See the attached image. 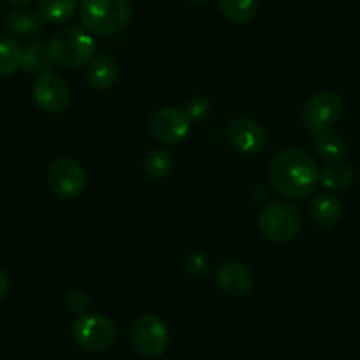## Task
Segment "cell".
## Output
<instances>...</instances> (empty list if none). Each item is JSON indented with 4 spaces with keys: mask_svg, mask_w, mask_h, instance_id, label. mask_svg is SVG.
<instances>
[{
    "mask_svg": "<svg viewBox=\"0 0 360 360\" xmlns=\"http://www.w3.org/2000/svg\"><path fill=\"white\" fill-rule=\"evenodd\" d=\"M32 96L34 103L48 113H62L71 101L68 83L53 72L37 76L32 86Z\"/></svg>",
    "mask_w": 360,
    "mask_h": 360,
    "instance_id": "cell-10",
    "label": "cell"
},
{
    "mask_svg": "<svg viewBox=\"0 0 360 360\" xmlns=\"http://www.w3.org/2000/svg\"><path fill=\"white\" fill-rule=\"evenodd\" d=\"M79 0H37V13L44 22L68 23L76 15Z\"/></svg>",
    "mask_w": 360,
    "mask_h": 360,
    "instance_id": "cell-15",
    "label": "cell"
},
{
    "mask_svg": "<svg viewBox=\"0 0 360 360\" xmlns=\"http://www.w3.org/2000/svg\"><path fill=\"white\" fill-rule=\"evenodd\" d=\"M353 182V172L342 162H328L320 172V184L328 191H345Z\"/></svg>",
    "mask_w": 360,
    "mask_h": 360,
    "instance_id": "cell-19",
    "label": "cell"
},
{
    "mask_svg": "<svg viewBox=\"0 0 360 360\" xmlns=\"http://www.w3.org/2000/svg\"><path fill=\"white\" fill-rule=\"evenodd\" d=\"M188 2H193V4H203L207 0H188Z\"/></svg>",
    "mask_w": 360,
    "mask_h": 360,
    "instance_id": "cell-28",
    "label": "cell"
},
{
    "mask_svg": "<svg viewBox=\"0 0 360 360\" xmlns=\"http://www.w3.org/2000/svg\"><path fill=\"white\" fill-rule=\"evenodd\" d=\"M216 285L230 297H244L252 288L251 270L240 262H224L216 270Z\"/></svg>",
    "mask_w": 360,
    "mask_h": 360,
    "instance_id": "cell-12",
    "label": "cell"
},
{
    "mask_svg": "<svg viewBox=\"0 0 360 360\" xmlns=\"http://www.w3.org/2000/svg\"><path fill=\"white\" fill-rule=\"evenodd\" d=\"M72 338L76 345L86 352H105L115 342L117 328L110 318L103 314H82L72 325Z\"/></svg>",
    "mask_w": 360,
    "mask_h": 360,
    "instance_id": "cell-5",
    "label": "cell"
},
{
    "mask_svg": "<svg viewBox=\"0 0 360 360\" xmlns=\"http://www.w3.org/2000/svg\"><path fill=\"white\" fill-rule=\"evenodd\" d=\"M193 127L191 117L186 110L168 106L155 110L148 120V131L158 141L166 145H175L189 136Z\"/></svg>",
    "mask_w": 360,
    "mask_h": 360,
    "instance_id": "cell-8",
    "label": "cell"
},
{
    "mask_svg": "<svg viewBox=\"0 0 360 360\" xmlns=\"http://www.w3.org/2000/svg\"><path fill=\"white\" fill-rule=\"evenodd\" d=\"M44 20L41 15L32 9H16L6 16V27L9 32L18 34V36H30L36 34L43 27Z\"/></svg>",
    "mask_w": 360,
    "mask_h": 360,
    "instance_id": "cell-18",
    "label": "cell"
},
{
    "mask_svg": "<svg viewBox=\"0 0 360 360\" xmlns=\"http://www.w3.org/2000/svg\"><path fill=\"white\" fill-rule=\"evenodd\" d=\"M219 9L231 23L244 25L256 16L258 0H219Z\"/></svg>",
    "mask_w": 360,
    "mask_h": 360,
    "instance_id": "cell-20",
    "label": "cell"
},
{
    "mask_svg": "<svg viewBox=\"0 0 360 360\" xmlns=\"http://www.w3.org/2000/svg\"><path fill=\"white\" fill-rule=\"evenodd\" d=\"M119 79V65L110 55H96L86 68V82L94 90H110Z\"/></svg>",
    "mask_w": 360,
    "mask_h": 360,
    "instance_id": "cell-14",
    "label": "cell"
},
{
    "mask_svg": "<svg viewBox=\"0 0 360 360\" xmlns=\"http://www.w3.org/2000/svg\"><path fill=\"white\" fill-rule=\"evenodd\" d=\"M51 62L62 69H78L96 57L94 37L78 27L60 29L48 44Z\"/></svg>",
    "mask_w": 360,
    "mask_h": 360,
    "instance_id": "cell-3",
    "label": "cell"
},
{
    "mask_svg": "<svg viewBox=\"0 0 360 360\" xmlns=\"http://www.w3.org/2000/svg\"><path fill=\"white\" fill-rule=\"evenodd\" d=\"M226 136L231 147L242 154H259L266 145V131L249 117H238L228 124Z\"/></svg>",
    "mask_w": 360,
    "mask_h": 360,
    "instance_id": "cell-11",
    "label": "cell"
},
{
    "mask_svg": "<svg viewBox=\"0 0 360 360\" xmlns=\"http://www.w3.org/2000/svg\"><path fill=\"white\" fill-rule=\"evenodd\" d=\"M86 184L83 166L72 158H60L48 168V186L58 198H76Z\"/></svg>",
    "mask_w": 360,
    "mask_h": 360,
    "instance_id": "cell-9",
    "label": "cell"
},
{
    "mask_svg": "<svg viewBox=\"0 0 360 360\" xmlns=\"http://www.w3.org/2000/svg\"><path fill=\"white\" fill-rule=\"evenodd\" d=\"M259 231L272 242H290L302 230V214L295 205L272 202L258 216Z\"/></svg>",
    "mask_w": 360,
    "mask_h": 360,
    "instance_id": "cell-4",
    "label": "cell"
},
{
    "mask_svg": "<svg viewBox=\"0 0 360 360\" xmlns=\"http://www.w3.org/2000/svg\"><path fill=\"white\" fill-rule=\"evenodd\" d=\"M131 16L129 0H82L79 8L83 27L96 36H115L126 29Z\"/></svg>",
    "mask_w": 360,
    "mask_h": 360,
    "instance_id": "cell-2",
    "label": "cell"
},
{
    "mask_svg": "<svg viewBox=\"0 0 360 360\" xmlns=\"http://www.w3.org/2000/svg\"><path fill=\"white\" fill-rule=\"evenodd\" d=\"M342 110H345L342 99L335 92H320V94L313 96L307 101V105L304 106V126L314 136L328 133L339 122Z\"/></svg>",
    "mask_w": 360,
    "mask_h": 360,
    "instance_id": "cell-7",
    "label": "cell"
},
{
    "mask_svg": "<svg viewBox=\"0 0 360 360\" xmlns=\"http://www.w3.org/2000/svg\"><path fill=\"white\" fill-rule=\"evenodd\" d=\"M22 46L13 37H0V76H9L22 68Z\"/></svg>",
    "mask_w": 360,
    "mask_h": 360,
    "instance_id": "cell-22",
    "label": "cell"
},
{
    "mask_svg": "<svg viewBox=\"0 0 360 360\" xmlns=\"http://www.w3.org/2000/svg\"><path fill=\"white\" fill-rule=\"evenodd\" d=\"M212 112V103L207 96H195L188 101V106H186V113L191 117L193 122H200V120H205L207 117Z\"/></svg>",
    "mask_w": 360,
    "mask_h": 360,
    "instance_id": "cell-23",
    "label": "cell"
},
{
    "mask_svg": "<svg viewBox=\"0 0 360 360\" xmlns=\"http://www.w3.org/2000/svg\"><path fill=\"white\" fill-rule=\"evenodd\" d=\"M129 341L141 356H159L168 348V327L155 314H143L131 325Z\"/></svg>",
    "mask_w": 360,
    "mask_h": 360,
    "instance_id": "cell-6",
    "label": "cell"
},
{
    "mask_svg": "<svg viewBox=\"0 0 360 360\" xmlns=\"http://www.w3.org/2000/svg\"><path fill=\"white\" fill-rule=\"evenodd\" d=\"M9 292V279H8V274H6L4 270L0 269V302L6 299V295H8Z\"/></svg>",
    "mask_w": 360,
    "mask_h": 360,
    "instance_id": "cell-26",
    "label": "cell"
},
{
    "mask_svg": "<svg viewBox=\"0 0 360 360\" xmlns=\"http://www.w3.org/2000/svg\"><path fill=\"white\" fill-rule=\"evenodd\" d=\"M269 179L281 196L302 200L313 195L320 186V169L306 150L286 148L270 162Z\"/></svg>",
    "mask_w": 360,
    "mask_h": 360,
    "instance_id": "cell-1",
    "label": "cell"
},
{
    "mask_svg": "<svg viewBox=\"0 0 360 360\" xmlns=\"http://www.w3.org/2000/svg\"><path fill=\"white\" fill-rule=\"evenodd\" d=\"M173 168V158L169 152L162 150V148H154L148 150L143 159V172L147 179L150 180H161L166 175H169Z\"/></svg>",
    "mask_w": 360,
    "mask_h": 360,
    "instance_id": "cell-21",
    "label": "cell"
},
{
    "mask_svg": "<svg viewBox=\"0 0 360 360\" xmlns=\"http://www.w3.org/2000/svg\"><path fill=\"white\" fill-rule=\"evenodd\" d=\"M309 216L313 223L321 230H332L342 217L341 202L330 193H321L313 198L309 205Z\"/></svg>",
    "mask_w": 360,
    "mask_h": 360,
    "instance_id": "cell-13",
    "label": "cell"
},
{
    "mask_svg": "<svg viewBox=\"0 0 360 360\" xmlns=\"http://www.w3.org/2000/svg\"><path fill=\"white\" fill-rule=\"evenodd\" d=\"M65 304H68V307H69V311H71V313L82 314V313H85V311H86L90 300H89V295H86L83 290L72 288V290H69V292H68V297H65Z\"/></svg>",
    "mask_w": 360,
    "mask_h": 360,
    "instance_id": "cell-24",
    "label": "cell"
},
{
    "mask_svg": "<svg viewBox=\"0 0 360 360\" xmlns=\"http://www.w3.org/2000/svg\"><path fill=\"white\" fill-rule=\"evenodd\" d=\"M314 148H316L318 155L323 158L328 162H342L348 158V143L341 134L328 131V133L320 134L314 140Z\"/></svg>",
    "mask_w": 360,
    "mask_h": 360,
    "instance_id": "cell-17",
    "label": "cell"
},
{
    "mask_svg": "<svg viewBox=\"0 0 360 360\" xmlns=\"http://www.w3.org/2000/svg\"><path fill=\"white\" fill-rule=\"evenodd\" d=\"M209 263H207V259L203 258L202 255H191L188 258V262H186V269H188V272L191 276H195V278H202L203 274L207 272V269H209Z\"/></svg>",
    "mask_w": 360,
    "mask_h": 360,
    "instance_id": "cell-25",
    "label": "cell"
},
{
    "mask_svg": "<svg viewBox=\"0 0 360 360\" xmlns=\"http://www.w3.org/2000/svg\"><path fill=\"white\" fill-rule=\"evenodd\" d=\"M53 65L50 57V51L44 44L41 43H30L23 48L22 53V69L27 75L32 76H43L48 75Z\"/></svg>",
    "mask_w": 360,
    "mask_h": 360,
    "instance_id": "cell-16",
    "label": "cell"
},
{
    "mask_svg": "<svg viewBox=\"0 0 360 360\" xmlns=\"http://www.w3.org/2000/svg\"><path fill=\"white\" fill-rule=\"evenodd\" d=\"M8 2L13 6H27L29 2H32V0H8Z\"/></svg>",
    "mask_w": 360,
    "mask_h": 360,
    "instance_id": "cell-27",
    "label": "cell"
}]
</instances>
